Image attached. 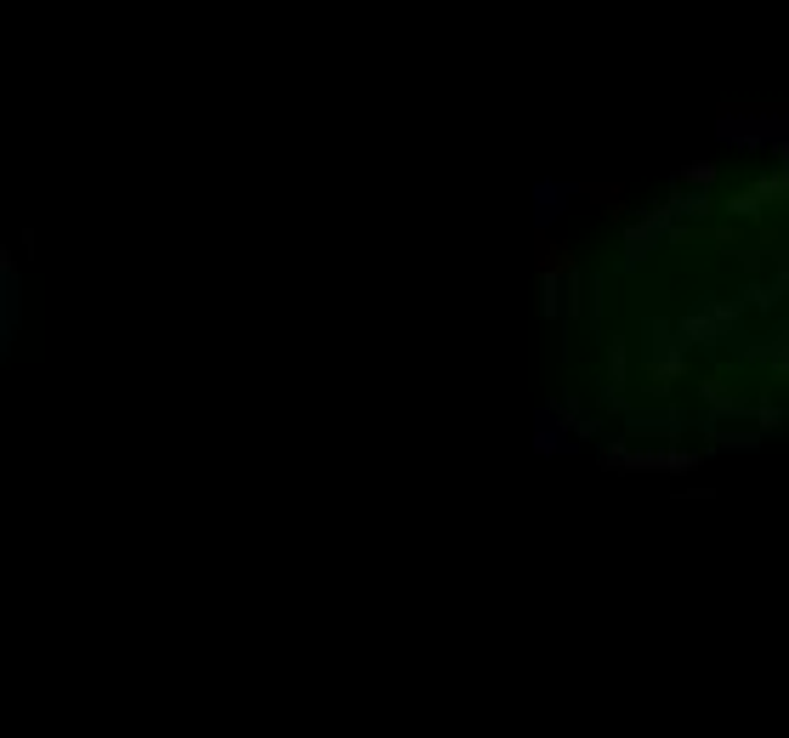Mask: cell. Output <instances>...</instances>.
I'll return each instance as SVG.
<instances>
[{
  "label": "cell",
  "instance_id": "8",
  "mask_svg": "<svg viewBox=\"0 0 789 738\" xmlns=\"http://www.w3.org/2000/svg\"><path fill=\"white\" fill-rule=\"evenodd\" d=\"M557 200H568V188H552V182H546V188H539V228H546V222H552V211H563Z\"/></svg>",
  "mask_w": 789,
  "mask_h": 738
},
{
  "label": "cell",
  "instance_id": "2",
  "mask_svg": "<svg viewBox=\"0 0 789 738\" xmlns=\"http://www.w3.org/2000/svg\"><path fill=\"white\" fill-rule=\"evenodd\" d=\"M681 375H687V347L676 341V324L654 319L648 324V392H654V398H665Z\"/></svg>",
  "mask_w": 789,
  "mask_h": 738
},
{
  "label": "cell",
  "instance_id": "7",
  "mask_svg": "<svg viewBox=\"0 0 789 738\" xmlns=\"http://www.w3.org/2000/svg\"><path fill=\"white\" fill-rule=\"evenodd\" d=\"M670 211H676V216H694V222H705V216L716 211V200H710V193H681V188H676V193H670Z\"/></svg>",
  "mask_w": 789,
  "mask_h": 738
},
{
  "label": "cell",
  "instance_id": "1",
  "mask_svg": "<svg viewBox=\"0 0 789 738\" xmlns=\"http://www.w3.org/2000/svg\"><path fill=\"white\" fill-rule=\"evenodd\" d=\"M716 137L727 148H778L789 142V109H721Z\"/></svg>",
  "mask_w": 789,
  "mask_h": 738
},
{
  "label": "cell",
  "instance_id": "6",
  "mask_svg": "<svg viewBox=\"0 0 789 738\" xmlns=\"http://www.w3.org/2000/svg\"><path fill=\"white\" fill-rule=\"evenodd\" d=\"M705 437H710V449H756V443H761V432H756V426H738V432L710 426Z\"/></svg>",
  "mask_w": 789,
  "mask_h": 738
},
{
  "label": "cell",
  "instance_id": "4",
  "mask_svg": "<svg viewBox=\"0 0 789 738\" xmlns=\"http://www.w3.org/2000/svg\"><path fill=\"white\" fill-rule=\"evenodd\" d=\"M603 466L614 472H699V455L687 449H630V443H608Z\"/></svg>",
  "mask_w": 789,
  "mask_h": 738
},
{
  "label": "cell",
  "instance_id": "3",
  "mask_svg": "<svg viewBox=\"0 0 789 738\" xmlns=\"http://www.w3.org/2000/svg\"><path fill=\"white\" fill-rule=\"evenodd\" d=\"M670 233H676V211H670V200L648 205L643 216H630V222H625V256H619V267H643V262L654 256V244H665Z\"/></svg>",
  "mask_w": 789,
  "mask_h": 738
},
{
  "label": "cell",
  "instance_id": "5",
  "mask_svg": "<svg viewBox=\"0 0 789 738\" xmlns=\"http://www.w3.org/2000/svg\"><path fill=\"white\" fill-rule=\"evenodd\" d=\"M687 432V415L681 410H630L625 415V437H681Z\"/></svg>",
  "mask_w": 789,
  "mask_h": 738
}]
</instances>
